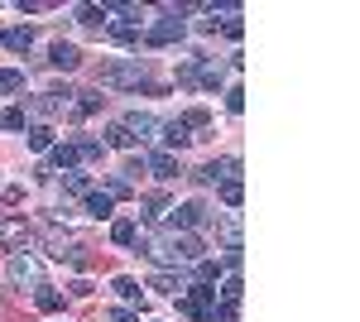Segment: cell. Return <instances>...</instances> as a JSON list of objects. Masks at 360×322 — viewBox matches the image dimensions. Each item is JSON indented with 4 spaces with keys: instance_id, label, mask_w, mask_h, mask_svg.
<instances>
[{
    "instance_id": "1",
    "label": "cell",
    "mask_w": 360,
    "mask_h": 322,
    "mask_svg": "<svg viewBox=\"0 0 360 322\" xmlns=\"http://www.w3.org/2000/svg\"><path fill=\"white\" fill-rule=\"evenodd\" d=\"M178 313L193 318V322H212V313H217V289H212V284H183Z\"/></svg>"
},
{
    "instance_id": "2",
    "label": "cell",
    "mask_w": 360,
    "mask_h": 322,
    "mask_svg": "<svg viewBox=\"0 0 360 322\" xmlns=\"http://www.w3.org/2000/svg\"><path fill=\"white\" fill-rule=\"evenodd\" d=\"M101 87H125V92H139V87H149V78H144L139 58H125V63H106V68H101Z\"/></svg>"
},
{
    "instance_id": "3",
    "label": "cell",
    "mask_w": 360,
    "mask_h": 322,
    "mask_svg": "<svg viewBox=\"0 0 360 322\" xmlns=\"http://www.w3.org/2000/svg\"><path fill=\"white\" fill-rule=\"evenodd\" d=\"M178 39H183V10H178V5H164V20L144 34V44L164 49V44H178Z\"/></svg>"
},
{
    "instance_id": "4",
    "label": "cell",
    "mask_w": 360,
    "mask_h": 322,
    "mask_svg": "<svg viewBox=\"0 0 360 322\" xmlns=\"http://www.w3.org/2000/svg\"><path fill=\"white\" fill-rule=\"evenodd\" d=\"M44 245H49V255H53V260L82 265V241H77L72 231H49V236H44Z\"/></svg>"
},
{
    "instance_id": "5",
    "label": "cell",
    "mask_w": 360,
    "mask_h": 322,
    "mask_svg": "<svg viewBox=\"0 0 360 322\" xmlns=\"http://www.w3.org/2000/svg\"><path fill=\"white\" fill-rule=\"evenodd\" d=\"M10 279H15V284H34V289H39V284H44V269H39V260H34V255L15 250V255H10Z\"/></svg>"
},
{
    "instance_id": "6",
    "label": "cell",
    "mask_w": 360,
    "mask_h": 322,
    "mask_svg": "<svg viewBox=\"0 0 360 322\" xmlns=\"http://www.w3.org/2000/svg\"><path fill=\"white\" fill-rule=\"evenodd\" d=\"M173 212V231H193L197 236V226H207V207L202 202H183V207H168Z\"/></svg>"
},
{
    "instance_id": "7",
    "label": "cell",
    "mask_w": 360,
    "mask_h": 322,
    "mask_svg": "<svg viewBox=\"0 0 360 322\" xmlns=\"http://www.w3.org/2000/svg\"><path fill=\"white\" fill-rule=\"evenodd\" d=\"M236 168H240L236 159H212L207 168H197L193 178L202 183V188H217V183H226V178H236Z\"/></svg>"
},
{
    "instance_id": "8",
    "label": "cell",
    "mask_w": 360,
    "mask_h": 322,
    "mask_svg": "<svg viewBox=\"0 0 360 322\" xmlns=\"http://www.w3.org/2000/svg\"><path fill=\"white\" fill-rule=\"evenodd\" d=\"M29 241H34L29 221H20V216H5V221H0V245H15V250H25Z\"/></svg>"
},
{
    "instance_id": "9",
    "label": "cell",
    "mask_w": 360,
    "mask_h": 322,
    "mask_svg": "<svg viewBox=\"0 0 360 322\" xmlns=\"http://www.w3.org/2000/svg\"><path fill=\"white\" fill-rule=\"evenodd\" d=\"M49 63H53L58 73H72V68L82 63V54H77V44H63V39H58L53 49H49Z\"/></svg>"
},
{
    "instance_id": "10",
    "label": "cell",
    "mask_w": 360,
    "mask_h": 322,
    "mask_svg": "<svg viewBox=\"0 0 360 322\" xmlns=\"http://www.w3.org/2000/svg\"><path fill=\"white\" fill-rule=\"evenodd\" d=\"M120 125H125V135H130V140H149V135L159 130V120H154V116H144V111H130Z\"/></svg>"
},
{
    "instance_id": "11",
    "label": "cell",
    "mask_w": 360,
    "mask_h": 322,
    "mask_svg": "<svg viewBox=\"0 0 360 322\" xmlns=\"http://www.w3.org/2000/svg\"><path fill=\"white\" fill-rule=\"evenodd\" d=\"M159 140H164V154H173V149H183V144L193 140V130H188L183 120H168V125H159Z\"/></svg>"
},
{
    "instance_id": "12",
    "label": "cell",
    "mask_w": 360,
    "mask_h": 322,
    "mask_svg": "<svg viewBox=\"0 0 360 322\" xmlns=\"http://www.w3.org/2000/svg\"><path fill=\"white\" fill-rule=\"evenodd\" d=\"M82 202H86V216H96V221H106V216L115 212V197H111V192H101V188H91Z\"/></svg>"
},
{
    "instance_id": "13",
    "label": "cell",
    "mask_w": 360,
    "mask_h": 322,
    "mask_svg": "<svg viewBox=\"0 0 360 322\" xmlns=\"http://www.w3.org/2000/svg\"><path fill=\"white\" fill-rule=\"evenodd\" d=\"M144 168H149L154 178H178V173H183V168H178V159H173V154H164V149H159V154H144Z\"/></svg>"
},
{
    "instance_id": "14",
    "label": "cell",
    "mask_w": 360,
    "mask_h": 322,
    "mask_svg": "<svg viewBox=\"0 0 360 322\" xmlns=\"http://www.w3.org/2000/svg\"><path fill=\"white\" fill-rule=\"evenodd\" d=\"M0 44H5V49H10V54H29V49H34V29H0Z\"/></svg>"
},
{
    "instance_id": "15",
    "label": "cell",
    "mask_w": 360,
    "mask_h": 322,
    "mask_svg": "<svg viewBox=\"0 0 360 322\" xmlns=\"http://www.w3.org/2000/svg\"><path fill=\"white\" fill-rule=\"evenodd\" d=\"M106 34L115 44H139V25H130V20H106Z\"/></svg>"
},
{
    "instance_id": "16",
    "label": "cell",
    "mask_w": 360,
    "mask_h": 322,
    "mask_svg": "<svg viewBox=\"0 0 360 322\" xmlns=\"http://www.w3.org/2000/svg\"><path fill=\"white\" fill-rule=\"evenodd\" d=\"M106 15H111V5H82V10H77V25L101 29V25H106Z\"/></svg>"
},
{
    "instance_id": "17",
    "label": "cell",
    "mask_w": 360,
    "mask_h": 322,
    "mask_svg": "<svg viewBox=\"0 0 360 322\" xmlns=\"http://www.w3.org/2000/svg\"><path fill=\"white\" fill-rule=\"evenodd\" d=\"M139 216H144V221H164V216H168V197H164V192H149Z\"/></svg>"
},
{
    "instance_id": "18",
    "label": "cell",
    "mask_w": 360,
    "mask_h": 322,
    "mask_svg": "<svg viewBox=\"0 0 360 322\" xmlns=\"http://www.w3.org/2000/svg\"><path fill=\"white\" fill-rule=\"evenodd\" d=\"M77 144H58L53 149V168H63V173H72V168H77Z\"/></svg>"
},
{
    "instance_id": "19",
    "label": "cell",
    "mask_w": 360,
    "mask_h": 322,
    "mask_svg": "<svg viewBox=\"0 0 360 322\" xmlns=\"http://www.w3.org/2000/svg\"><path fill=\"white\" fill-rule=\"evenodd\" d=\"M111 289H115L120 298H125V303H139V308H144V294H139V284L130 279V274H120V279H115Z\"/></svg>"
},
{
    "instance_id": "20",
    "label": "cell",
    "mask_w": 360,
    "mask_h": 322,
    "mask_svg": "<svg viewBox=\"0 0 360 322\" xmlns=\"http://www.w3.org/2000/svg\"><path fill=\"white\" fill-rule=\"evenodd\" d=\"M221 202L226 207H240V202H245V183H240V178H226L221 183Z\"/></svg>"
},
{
    "instance_id": "21",
    "label": "cell",
    "mask_w": 360,
    "mask_h": 322,
    "mask_svg": "<svg viewBox=\"0 0 360 322\" xmlns=\"http://www.w3.org/2000/svg\"><path fill=\"white\" fill-rule=\"evenodd\" d=\"M72 97H77V101H72V116H91V111L106 101V97H96V92H72Z\"/></svg>"
},
{
    "instance_id": "22",
    "label": "cell",
    "mask_w": 360,
    "mask_h": 322,
    "mask_svg": "<svg viewBox=\"0 0 360 322\" xmlns=\"http://www.w3.org/2000/svg\"><path fill=\"white\" fill-rule=\"evenodd\" d=\"M34 303H39L44 313H58V308H63V294H58V289H49V284H39V294H34Z\"/></svg>"
},
{
    "instance_id": "23",
    "label": "cell",
    "mask_w": 360,
    "mask_h": 322,
    "mask_svg": "<svg viewBox=\"0 0 360 322\" xmlns=\"http://www.w3.org/2000/svg\"><path fill=\"white\" fill-rule=\"evenodd\" d=\"M0 92H5V97L25 92V73H15V68H0Z\"/></svg>"
},
{
    "instance_id": "24",
    "label": "cell",
    "mask_w": 360,
    "mask_h": 322,
    "mask_svg": "<svg viewBox=\"0 0 360 322\" xmlns=\"http://www.w3.org/2000/svg\"><path fill=\"white\" fill-rule=\"evenodd\" d=\"M240 294H245V284H240V274H231L221 284V303H231V308H240Z\"/></svg>"
},
{
    "instance_id": "25",
    "label": "cell",
    "mask_w": 360,
    "mask_h": 322,
    "mask_svg": "<svg viewBox=\"0 0 360 322\" xmlns=\"http://www.w3.org/2000/svg\"><path fill=\"white\" fill-rule=\"evenodd\" d=\"M29 149H39V154L53 149V130H49V125H34V130H29Z\"/></svg>"
},
{
    "instance_id": "26",
    "label": "cell",
    "mask_w": 360,
    "mask_h": 322,
    "mask_svg": "<svg viewBox=\"0 0 360 322\" xmlns=\"http://www.w3.org/2000/svg\"><path fill=\"white\" fill-rule=\"evenodd\" d=\"M149 289H154V294H183V279H173V274H154V284H149Z\"/></svg>"
},
{
    "instance_id": "27",
    "label": "cell",
    "mask_w": 360,
    "mask_h": 322,
    "mask_svg": "<svg viewBox=\"0 0 360 322\" xmlns=\"http://www.w3.org/2000/svg\"><path fill=\"white\" fill-rule=\"evenodd\" d=\"M135 236H139V226H135V221H115V226H111V241H115V245H130Z\"/></svg>"
},
{
    "instance_id": "28",
    "label": "cell",
    "mask_w": 360,
    "mask_h": 322,
    "mask_svg": "<svg viewBox=\"0 0 360 322\" xmlns=\"http://www.w3.org/2000/svg\"><path fill=\"white\" fill-rule=\"evenodd\" d=\"M0 125H5V130H25V125H29V111H25V106L5 111V116H0Z\"/></svg>"
},
{
    "instance_id": "29",
    "label": "cell",
    "mask_w": 360,
    "mask_h": 322,
    "mask_svg": "<svg viewBox=\"0 0 360 322\" xmlns=\"http://www.w3.org/2000/svg\"><path fill=\"white\" fill-rule=\"evenodd\" d=\"M221 236H226V250H236V245H240V216H226V221H221Z\"/></svg>"
},
{
    "instance_id": "30",
    "label": "cell",
    "mask_w": 360,
    "mask_h": 322,
    "mask_svg": "<svg viewBox=\"0 0 360 322\" xmlns=\"http://www.w3.org/2000/svg\"><path fill=\"white\" fill-rule=\"evenodd\" d=\"M106 144H111V149H130V144H135V140H130V135H125V125H120V120H115L111 130H106Z\"/></svg>"
},
{
    "instance_id": "31",
    "label": "cell",
    "mask_w": 360,
    "mask_h": 322,
    "mask_svg": "<svg viewBox=\"0 0 360 322\" xmlns=\"http://www.w3.org/2000/svg\"><path fill=\"white\" fill-rule=\"evenodd\" d=\"M178 120H183L188 130H207V120H212V116H207V111H202V106H193V111H188V116H178Z\"/></svg>"
},
{
    "instance_id": "32",
    "label": "cell",
    "mask_w": 360,
    "mask_h": 322,
    "mask_svg": "<svg viewBox=\"0 0 360 322\" xmlns=\"http://www.w3.org/2000/svg\"><path fill=\"white\" fill-rule=\"evenodd\" d=\"M77 159L96 163V159H101V144H96V140H77Z\"/></svg>"
},
{
    "instance_id": "33",
    "label": "cell",
    "mask_w": 360,
    "mask_h": 322,
    "mask_svg": "<svg viewBox=\"0 0 360 322\" xmlns=\"http://www.w3.org/2000/svg\"><path fill=\"white\" fill-rule=\"evenodd\" d=\"M217 274H221L217 260H197V279H202V284H217Z\"/></svg>"
},
{
    "instance_id": "34",
    "label": "cell",
    "mask_w": 360,
    "mask_h": 322,
    "mask_svg": "<svg viewBox=\"0 0 360 322\" xmlns=\"http://www.w3.org/2000/svg\"><path fill=\"white\" fill-rule=\"evenodd\" d=\"M63 188H68V192H77V197H86V192H91L82 173H68V178H63Z\"/></svg>"
},
{
    "instance_id": "35",
    "label": "cell",
    "mask_w": 360,
    "mask_h": 322,
    "mask_svg": "<svg viewBox=\"0 0 360 322\" xmlns=\"http://www.w3.org/2000/svg\"><path fill=\"white\" fill-rule=\"evenodd\" d=\"M226 106H231V111H245V92H240V87H231V92H226Z\"/></svg>"
},
{
    "instance_id": "36",
    "label": "cell",
    "mask_w": 360,
    "mask_h": 322,
    "mask_svg": "<svg viewBox=\"0 0 360 322\" xmlns=\"http://www.w3.org/2000/svg\"><path fill=\"white\" fill-rule=\"evenodd\" d=\"M245 265V255H240V245H236V250H226V269H231V274H236V269Z\"/></svg>"
},
{
    "instance_id": "37",
    "label": "cell",
    "mask_w": 360,
    "mask_h": 322,
    "mask_svg": "<svg viewBox=\"0 0 360 322\" xmlns=\"http://www.w3.org/2000/svg\"><path fill=\"white\" fill-rule=\"evenodd\" d=\"M106 192H111V197H130V183H125V178H115V183H111Z\"/></svg>"
},
{
    "instance_id": "38",
    "label": "cell",
    "mask_w": 360,
    "mask_h": 322,
    "mask_svg": "<svg viewBox=\"0 0 360 322\" xmlns=\"http://www.w3.org/2000/svg\"><path fill=\"white\" fill-rule=\"evenodd\" d=\"M111 322H139V313H130V308H115Z\"/></svg>"
}]
</instances>
